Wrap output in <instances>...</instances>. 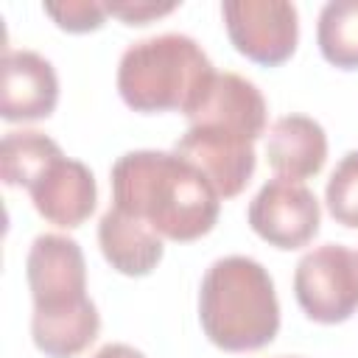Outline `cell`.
Here are the masks:
<instances>
[{"instance_id": "obj_1", "label": "cell", "mask_w": 358, "mask_h": 358, "mask_svg": "<svg viewBox=\"0 0 358 358\" xmlns=\"http://www.w3.org/2000/svg\"><path fill=\"white\" fill-rule=\"evenodd\" d=\"M112 201L148 224L159 238L196 241L221 213V196L207 176L176 151H129L112 165Z\"/></svg>"}, {"instance_id": "obj_2", "label": "cell", "mask_w": 358, "mask_h": 358, "mask_svg": "<svg viewBox=\"0 0 358 358\" xmlns=\"http://www.w3.org/2000/svg\"><path fill=\"white\" fill-rule=\"evenodd\" d=\"M25 277L34 299L31 338L48 358L81 355L101 330L95 302L87 296V263L81 246L56 232L36 235Z\"/></svg>"}, {"instance_id": "obj_3", "label": "cell", "mask_w": 358, "mask_h": 358, "mask_svg": "<svg viewBox=\"0 0 358 358\" xmlns=\"http://www.w3.org/2000/svg\"><path fill=\"white\" fill-rule=\"evenodd\" d=\"M199 322L204 336L227 352H252L271 344L280 330L271 274L246 255L218 257L201 277Z\"/></svg>"}, {"instance_id": "obj_4", "label": "cell", "mask_w": 358, "mask_h": 358, "mask_svg": "<svg viewBox=\"0 0 358 358\" xmlns=\"http://www.w3.org/2000/svg\"><path fill=\"white\" fill-rule=\"evenodd\" d=\"M215 67L201 45L187 34H159L131 42L117 62V92L123 103L143 115H193L207 98Z\"/></svg>"}, {"instance_id": "obj_5", "label": "cell", "mask_w": 358, "mask_h": 358, "mask_svg": "<svg viewBox=\"0 0 358 358\" xmlns=\"http://www.w3.org/2000/svg\"><path fill=\"white\" fill-rule=\"evenodd\" d=\"M294 296L310 322H347L358 310V252L341 243L305 252L294 271Z\"/></svg>"}, {"instance_id": "obj_6", "label": "cell", "mask_w": 358, "mask_h": 358, "mask_svg": "<svg viewBox=\"0 0 358 358\" xmlns=\"http://www.w3.org/2000/svg\"><path fill=\"white\" fill-rule=\"evenodd\" d=\"M221 17L229 42L255 64L277 67L288 62L299 42V14L285 0H224Z\"/></svg>"}, {"instance_id": "obj_7", "label": "cell", "mask_w": 358, "mask_h": 358, "mask_svg": "<svg viewBox=\"0 0 358 358\" xmlns=\"http://www.w3.org/2000/svg\"><path fill=\"white\" fill-rule=\"evenodd\" d=\"M246 221L257 238L277 249H302L322 224L316 193L296 179L274 176L249 201Z\"/></svg>"}, {"instance_id": "obj_8", "label": "cell", "mask_w": 358, "mask_h": 358, "mask_svg": "<svg viewBox=\"0 0 358 358\" xmlns=\"http://www.w3.org/2000/svg\"><path fill=\"white\" fill-rule=\"evenodd\" d=\"M173 151L196 165L221 199L238 196L255 173V143L218 129L187 126Z\"/></svg>"}, {"instance_id": "obj_9", "label": "cell", "mask_w": 358, "mask_h": 358, "mask_svg": "<svg viewBox=\"0 0 358 358\" xmlns=\"http://www.w3.org/2000/svg\"><path fill=\"white\" fill-rule=\"evenodd\" d=\"M56 103L59 78L53 64L34 50H6L0 117L6 123H31L50 117Z\"/></svg>"}, {"instance_id": "obj_10", "label": "cell", "mask_w": 358, "mask_h": 358, "mask_svg": "<svg viewBox=\"0 0 358 358\" xmlns=\"http://www.w3.org/2000/svg\"><path fill=\"white\" fill-rule=\"evenodd\" d=\"M28 193L36 213L48 224L62 229L81 227L92 215L98 201V185L92 171L70 157H59L56 162H50L28 187Z\"/></svg>"}, {"instance_id": "obj_11", "label": "cell", "mask_w": 358, "mask_h": 358, "mask_svg": "<svg viewBox=\"0 0 358 358\" xmlns=\"http://www.w3.org/2000/svg\"><path fill=\"white\" fill-rule=\"evenodd\" d=\"M266 98L238 73H218L201 106L190 115V126H210L243 140H257L266 131Z\"/></svg>"}, {"instance_id": "obj_12", "label": "cell", "mask_w": 358, "mask_h": 358, "mask_svg": "<svg viewBox=\"0 0 358 358\" xmlns=\"http://www.w3.org/2000/svg\"><path fill=\"white\" fill-rule=\"evenodd\" d=\"M98 246L106 263L126 277L151 274L165 255L162 238L148 224L123 213L115 204L98 221Z\"/></svg>"}, {"instance_id": "obj_13", "label": "cell", "mask_w": 358, "mask_h": 358, "mask_svg": "<svg viewBox=\"0 0 358 358\" xmlns=\"http://www.w3.org/2000/svg\"><path fill=\"white\" fill-rule=\"evenodd\" d=\"M266 159L285 179L316 176L327 159V134L308 115H282L274 120L266 140Z\"/></svg>"}, {"instance_id": "obj_14", "label": "cell", "mask_w": 358, "mask_h": 358, "mask_svg": "<svg viewBox=\"0 0 358 358\" xmlns=\"http://www.w3.org/2000/svg\"><path fill=\"white\" fill-rule=\"evenodd\" d=\"M62 154L59 143L42 131H8L0 143V176L8 187H31Z\"/></svg>"}, {"instance_id": "obj_15", "label": "cell", "mask_w": 358, "mask_h": 358, "mask_svg": "<svg viewBox=\"0 0 358 358\" xmlns=\"http://www.w3.org/2000/svg\"><path fill=\"white\" fill-rule=\"evenodd\" d=\"M316 45L338 70H358V0H330L319 11Z\"/></svg>"}, {"instance_id": "obj_16", "label": "cell", "mask_w": 358, "mask_h": 358, "mask_svg": "<svg viewBox=\"0 0 358 358\" xmlns=\"http://www.w3.org/2000/svg\"><path fill=\"white\" fill-rule=\"evenodd\" d=\"M324 204L336 224L358 229V151H347L333 168L324 187Z\"/></svg>"}, {"instance_id": "obj_17", "label": "cell", "mask_w": 358, "mask_h": 358, "mask_svg": "<svg viewBox=\"0 0 358 358\" xmlns=\"http://www.w3.org/2000/svg\"><path fill=\"white\" fill-rule=\"evenodd\" d=\"M45 14L67 34H87L98 31L106 22V8L103 3H90V0H64V3H45Z\"/></svg>"}, {"instance_id": "obj_18", "label": "cell", "mask_w": 358, "mask_h": 358, "mask_svg": "<svg viewBox=\"0 0 358 358\" xmlns=\"http://www.w3.org/2000/svg\"><path fill=\"white\" fill-rule=\"evenodd\" d=\"M106 14L117 17L123 25H148L157 17H165L179 8V3H151V0H123V3H103Z\"/></svg>"}, {"instance_id": "obj_19", "label": "cell", "mask_w": 358, "mask_h": 358, "mask_svg": "<svg viewBox=\"0 0 358 358\" xmlns=\"http://www.w3.org/2000/svg\"><path fill=\"white\" fill-rule=\"evenodd\" d=\"M92 358H145V355L129 344H103Z\"/></svg>"}]
</instances>
